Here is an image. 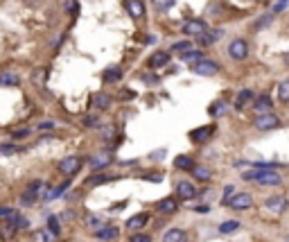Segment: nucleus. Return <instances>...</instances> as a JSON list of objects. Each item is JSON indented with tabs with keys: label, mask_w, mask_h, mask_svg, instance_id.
Returning a JSON list of instances; mask_svg holds the SVG:
<instances>
[{
	"label": "nucleus",
	"mask_w": 289,
	"mask_h": 242,
	"mask_svg": "<svg viewBox=\"0 0 289 242\" xmlns=\"http://www.w3.org/2000/svg\"><path fill=\"white\" fill-rule=\"evenodd\" d=\"M244 181H258V186H280L283 177L276 170H251L242 174Z\"/></svg>",
	"instance_id": "1"
},
{
	"label": "nucleus",
	"mask_w": 289,
	"mask_h": 242,
	"mask_svg": "<svg viewBox=\"0 0 289 242\" xmlns=\"http://www.w3.org/2000/svg\"><path fill=\"white\" fill-rule=\"evenodd\" d=\"M224 206L230 208V211H248L253 206V195L251 193H235L230 199L224 201Z\"/></svg>",
	"instance_id": "2"
},
{
	"label": "nucleus",
	"mask_w": 289,
	"mask_h": 242,
	"mask_svg": "<svg viewBox=\"0 0 289 242\" xmlns=\"http://www.w3.org/2000/svg\"><path fill=\"white\" fill-rule=\"evenodd\" d=\"M43 195V181H32L30 186H27V190H25L23 195H21V206H34L36 201L41 199Z\"/></svg>",
	"instance_id": "3"
},
{
	"label": "nucleus",
	"mask_w": 289,
	"mask_h": 242,
	"mask_svg": "<svg viewBox=\"0 0 289 242\" xmlns=\"http://www.w3.org/2000/svg\"><path fill=\"white\" fill-rule=\"evenodd\" d=\"M253 127L258 131H273L280 127V118H278L276 113H260V116H255L253 120Z\"/></svg>",
	"instance_id": "4"
},
{
	"label": "nucleus",
	"mask_w": 289,
	"mask_h": 242,
	"mask_svg": "<svg viewBox=\"0 0 289 242\" xmlns=\"http://www.w3.org/2000/svg\"><path fill=\"white\" fill-rule=\"evenodd\" d=\"M79 170H82V159H79L77 154L66 156V159L59 161V172L64 174V177H75Z\"/></svg>",
	"instance_id": "5"
},
{
	"label": "nucleus",
	"mask_w": 289,
	"mask_h": 242,
	"mask_svg": "<svg viewBox=\"0 0 289 242\" xmlns=\"http://www.w3.org/2000/svg\"><path fill=\"white\" fill-rule=\"evenodd\" d=\"M190 71L195 73V75H199V77H215L219 73V64L217 61H213V59H203V61H199L197 66H192Z\"/></svg>",
	"instance_id": "6"
},
{
	"label": "nucleus",
	"mask_w": 289,
	"mask_h": 242,
	"mask_svg": "<svg viewBox=\"0 0 289 242\" xmlns=\"http://www.w3.org/2000/svg\"><path fill=\"white\" fill-rule=\"evenodd\" d=\"M228 57L235 61H244L248 57V43L244 39H233L228 46Z\"/></svg>",
	"instance_id": "7"
},
{
	"label": "nucleus",
	"mask_w": 289,
	"mask_h": 242,
	"mask_svg": "<svg viewBox=\"0 0 289 242\" xmlns=\"http://www.w3.org/2000/svg\"><path fill=\"white\" fill-rule=\"evenodd\" d=\"M206 32H208L206 21H199V18H192V21H188V23L183 25V34H188L190 39H199Z\"/></svg>",
	"instance_id": "8"
},
{
	"label": "nucleus",
	"mask_w": 289,
	"mask_h": 242,
	"mask_svg": "<svg viewBox=\"0 0 289 242\" xmlns=\"http://www.w3.org/2000/svg\"><path fill=\"white\" fill-rule=\"evenodd\" d=\"M197 195H199V190H197L195 183H190V181H178L177 183V199L192 201Z\"/></svg>",
	"instance_id": "9"
},
{
	"label": "nucleus",
	"mask_w": 289,
	"mask_h": 242,
	"mask_svg": "<svg viewBox=\"0 0 289 242\" xmlns=\"http://www.w3.org/2000/svg\"><path fill=\"white\" fill-rule=\"evenodd\" d=\"M287 206H289V201H287V197H283V195H273V197H269V199L265 201V208H267V211L276 213V215L285 213V211H287Z\"/></svg>",
	"instance_id": "10"
},
{
	"label": "nucleus",
	"mask_w": 289,
	"mask_h": 242,
	"mask_svg": "<svg viewBox=\"0 0 289 242\" xmlns=\"http://www.w3.org/2000/svg\"><path fill=\"white\" fill-rule=\"evenodd\" d=\"M215 129H217L215 124H206V127H199V129H192V131H190V141H192V143H197V145H201V143H206L208 138L213 136V134H215Z\"/></svg>",
	"instance_id": "11"
},
{
	"label": "nucleus",
	"mask_w": 289,
	"mask_h": 242,
	"mask_svg": "<svg viewBox=\"0 0 289 242\" xmlns=\"http://www.w3.org/2000/svg\"><path fill=\"white\" fill-rule=\"evenodd\" d=\"M115 238H120V229L118 226H102V229L95 231V240H100V242H113Z\"/></svg>",
	"instance_id": "12"
},
{
	"label": "nucleus",
	"mask_w": 289,
	"mask_h": 242,
	"mask_svg": "<svg viewBox=\"0 0 289 242\" xmlns=\"http://www.w3.org/2000/svg\"><path fill=\"white\" fill-rule=\"evenodd\" d=\"M124 9L129 12L131 18H136V21L145 18V2L142 0H124Z\"/></svg>",
	"instance_id": "13"
},
{
	"label": "nucleus",
	"mask_w": 289,
	"mask_h": 242,
	"mask_svg": "<svg viewBox=\"0 0 289 242\" xmlns=\"http://www.w3.org/2000/svg\"><path fill=\"white\" fill-rule=\"evenodd\" d=\"M190 174H192V179H195V181H201V183H208V181H210V177H213L210 168L201 166V163H195V166L190 168Z\"/></svg>",
	"instance_id": "14"
},
{
	"label": "nucleus",
	"mask_w": 289,
	"mask_h": 242,
	"mask_svg": "<svg viewBox=\"0 0 289 242\" xmlns=\"http://www.w3.org/2000/svg\"><path fill=\"white\" fill-rule=\"evenodd\" d=\"M149 68L152 71H158V68H163V66L170 64V52H165V50H158V52H154L152 57H149Z\"/></svg>",
	"instance_id": "15"
},
{
	"label": "nucleus",
	"mask_w": 289,
	"mask_h": 242,
	"mask_svg": "<svg viewBox=\"0 0 289 242\" xmlns=\"http://www.w3.org/2000/svg\"><path fill=\"white\" fill-rule=\"evenodd\" d=\"M271 106H273V102H271V97H269L267 93L258 95V97L253 100V111L258 113V116H260V113H269V111H271Z\"/></svg>",
	"instance_id": "16"
},
{
	"label": "nucleus",
	"mask_w": 289,
	"mask_h": 242,
	"mask_svg": "<svg viewBox=\"0 0 289 242\" xmlns=\"http://www.w3.org/2000/svg\"><path fill=\"white\" fill-rule=\"evenodd\" d=\"M113 163V156L109 152H102V154H95L93 159H90V168H93L95 172L97 170H104V168H109Z\"/></svg>",
	"instance_id": "17"
},
{
	"label": "nucleus",
	"mask_w": 289,
	"mask_h": 242,
	"mask_svg": "<svg viewBox=\"0 0 289 242\" xmlns=\"http://www.w3.org/2000/svg\"><path fill=\"white\" fill-rule=\"evenodd\" d=\"M156 211L163 213V215H172V213L178 211V201L174 199V197H165V199H160L158 204H156Z\"/></svg>",
	"instance_id": "18"
},
{
	"label": "nucleus",
	"mask_w": 289,
	"mask_h": 242,
	"mask_svg": "<svg viewBox=\"0 0 289 242\" xmlns=\"http://www.w3.org/2000/svg\"><path fill=\"white\" fill-rule=\"evenodd\" d=\"M163 242H188V233L183 229H177V226H172L163 233Z\"/></svg>",
	"instance_id": "19"
},
{
	"label": "nucleus",
	"mask_w": 289,
	"mask_h": 242,
	"mask_svg": "<svg viewBox=\"0 0 289 242\" xmlns=\"http://www.w3.org/2000/svg\"><path fill=\"white\" fill-rule=\"evenodd\" d=\"M149 222V213H138V215H133V218L127 219V229L129 231H138L142 229V226Z\"/></svg>",
	"instance_id": "20"
},
{
	"label": "nucleus",
	"mask_w": 289,
	"mask_h": 242,
	"mask_svg": "<svg viewBox=\"0 0 289 242\" xmlns=\"http://www.w3.org/2000/svg\"><path fill=\"white\" fill-rule=\"evenodd\" d=\"M251 102H253V91L244 89V91H240V93H237V97H235V109H237V111H242L244 106L251 104Z\"/></svg>",
	"instance_id": "21"
},
{
	"label": "nucleus",
	"mask_w": 289,
	"mask_h": 242,
	"mask_svg": "<svg viewBox=\"0 0 289 242\" xmlns=\"http://www.w3.org/2000/svg\"><path fill=\"white\" fill-rule=\"evenodd\" d=\"M107 84H115L122 79V68L120 66H109L107 71H104V77H102Z\"/></svg>",
	"instance_id": "22"
},
{
	"label": "nucleus",
	"mask_w": 289,
	"mask_h": 242,
	"mask_svg": "<svg viewBox=\"0 0 289 242\" xmlns=\"http://www.w3.org/2000/svg\"><path fill=\"white\" fill-rule=\"evenodd\" d=\"M222 36H224V32L222 30H208L203 36H199V43L201 46H215Z\"/></svg>",
	"instance_id": "23"
},
{
	"label": "nucleus",
	"mask_w": 289,
	"mask_h": 242,
	"mask_svg": "<svg viewBox=\"0 0 289 242\" xmlns=\"http://www.w3.org/2000/svg\"><path fill=\"white\" fill-rule=\"evenodd\" d=\"M181 59H183V64H188L190 68H192V66H197L199 61H203V59H206V54H203V52H199V50H190V52H185V54H183Z\"/></svg>",
	"instance_id": "24"
},
{
	"label": "nucleus",
	"mask_w": 289,
	"mask_h": 242,
	"mask_svg": "<svg viewBox=\"0 0 289 242\" xmlns=\"http://www.w3.org/2000/svg\"><path fill=\"white\" fill-rule=\"evenodd\" d=\"M226 109H228V102H226V100H217V102H213V104L208 106V113H210L213 118H219V116H224V113H226Z\"/></svg>",
	"instance_id": "25"
},
{
	"label": "nucleus",
	"mask_w": 289,
	"mask_h": 242,
	"mask_svg": "<svg viewBox=\"0 0 289 242\" xmlns=\"http://www.w3.org/2000/svg\"><path fill=\"white\" fill-rule=\"evenodd\" d=\"M21 77L16 73H0V86H18Z\"/></svg>",
	"instance_id": "26"
},
{
	"label": "nucleus",
	"mask_w": 289,
	"mask_h": 242,
	"mask_svg": "<svg viewBox=\"0 0 289 242\" xmlns=\"http://www.w3.org/2000/svg\"><path fill=\"white\" fill-rule=\"evenodd\" d=\"M195 166V163H192V159H190V156H185V154H178L177 159H174V168H177V170H188L190 172V168Z\"/></svg>",
	"instance_id": "27"
},
{
	"label": "nucleus",
	"mask_w": 289,
	"mask_h": 242,
	"mask_svg": "<svg viewBox=\"0 0 289 242\" xmlns=\"http://www.w3.org/2000/svg\"><path fill=\"white\" fill-rule=\"evenodd\" d=\"M93 104L100 109V111H107L109 106H111V97H109L107 93H97L95 95V100H93Z\"/></svg>",
	"instance_id": "28"
},
{
	"label": "nucleus",
	"mask_w": 289,
	"mask_h": 242,
	"mask_svg": "<svg viewBox=\"0 0 289 242\" xmlns=\"http://www.w3.org/2000/svg\"><path fill=\"white\" fill-rule=\"evenodd\" d=\"M113 174H93V177L86 181V186H102V183H109V181H113Z\"/></svg>",
	"instance_id": "29"
},
{
	"label": "nucleus",
	"mask_w": 289,
	"mask_h": 242,
	"mask_svg": "<svg viewBox=\"0 0 289 242\" xmlns=\"http://www.w3.org/2000/svg\"><path fill=\"white\" fill-rule=\"evenodd\" d=\"M32 242H54V236L47 229H41V231H36L34 236H32Z\"/></svg>",
	"instance_id": "30"
},
{
	"label": "nucleus",
	"mask_w": 289,
	"mask_h": 242,
	"mask_svg": "<svg viewBox=\"0 0 289 242\" xmlns=\"http://www.w3.org/2000/svg\"><path fill=\"white\" fill-rule=\"evenodd\" d=\"M86 226H89V229H93V231H97V229H102V226H107V222H104V218L89 215V218H86Z\"/></svg>",
	"instance_id": "31"
},
{
	"label": "nucleus",
	"mask_w": 289,
	"mask_h": 242,
	"mask_svg": "<svg viewBox=\"0 0 289 242\" xmlns=\"http://www.w3.org/2000/svg\"><path fill=\"white\" fill-rule=\"evenodd\" d=\"M190 50H192V39H185V41L174 43L170 52H183V54H185V52H190Z\"/></svg>",
	"instance_id": "32"
},
{
	"label": "nucleus",
	"mask_w": 289,
	"mask_h": 242,
	"mask_svg": "<svg viewBox=\"0 0 289 242\" xmlns=\"http://www.w3.org/2000/svg\"><path fill=\"white\" fill-rule=\"evenodd\" d=\"M278 100L280 102H289V79L278 84Z\"/></svg>",
	"instance_id": "33"
},
{
	"label": "nucleus",
	"mask_w": 289,
	"mask_h": 242,
	"mask_svg": "<svg viewBox=\"0 0 289 242\" xmlns=\"http://www.w3.org/2000/svg\"><path fill=\"white\" fill-rule=\"evenodd\" d=\"M47 231H50L52 236H59V218H57V215H50V218H47Z\"/></svg>",
	"instance_id": "34"
},
{
	"label": "nucleus",
	"mask_w": 289,
	"mask_h": 242,
	"mask_svg": "<svg viewBox=\"0 0 289 242\" xmlns=\"http://www.w3.org/2000/svg\"><path fill=\"white\" fill-rule=\"evenodd\" d=\"M240 229V222H235V219H233V222H222V224H219V233H233V231H237Z\"/></svg>",
	"instance_id": "35"
},
{
	"label": "nucleus",
	"mask_w": 289,
	"mask_h": 242,
	"mask_svg": "<svg viewBox=\"0 0 289 242\" xmlns=\"http://www.w3.org/2000/svg\"><path fill=\"white\" fill-rule=\"evenodd\" d=\"M21 149L23 147H18V145H12V143H9V145H0V154H16V152H21Z\"/></svg>",
	"instance_id": "36"
},
{
	"label": "nucleus",
	"mask_w": 289,
	"mask_h": 242,
	"mask_svg": "<svg viewBox=\"0 0 289 242\" xmlns=\"http://www.w3.org/2000/svg\"><path fill=\"white\" fill-rule=\"evenodd\" d=\"M102 138H104V141H107V143H111L113 138H115V129H113L111 124H109V127H104V129H102Z\"/></svg>",
	"instance_id": "37"
},
{
	"label": "nucleus",
	"mask_w": 289,
	"mask_h": 242,
	"mask_svg": "<svg viewBox=\"0 0 289 242\" xmlns=\"http://www.w3.org/2000/svg\"><path fill=\"white\" fill-rule=\"evenodd\" d=\"M131 242H152V236H149V233H133V236H131Z\"/></svg>",
	"instance_id": "38"
},
{
	"label": "nucleus",
	"mask_w": 289,
	"mask_h": 242,
	"mask_svg": "<svg viewBox=\"0 0 289 242\" xmlns=\"http://www.w3.org/2000/svg\"><path fill=\"white\" fill-rule=\"evenodd\" d=\"M14 215H18L14 208H9V206H0V218H5V219H9V218H14Z\"/></svg>",
	"instance_id": "39"
},
{
	"label": "nucleus",
	"mask_w": 289,
	"mask_h": 242,
	"mask_svg": "<svg viewBox=\"0 0 289 242\" xmlns=\"http://www.w3.org/2000/svg\"><path fill=\"white\" fill-rule=\"evenodd\" d=\"M233 195H235V190H233V186H226V188H224V195H222V204H224L226 199H230Z\"/></svg>",
	"instance_id": "40"
},
{
	"label": "nucleus",
	"mask_w": 289,
	"mask_h": 242,
	"mask_svg": "<svg viewBox=\"0 0 289 242\" xmlns=\"http://www.w3.org/2000/svg\"><path fill=\"white\" fill-rule=\"evenodd\" d=\"M32 134V129H18V131H14V138H27Z\"/></svg>",
	"instance_id": "41"
},
{
	"label": "nucleus",
	"mask_w": 289,
	"mask_h": 242,
	"mask_svg": "<svg viewBox=\"0 0 289 242\" xmlns=\"http://www.w3.org/2000/svg\"><path fill=\"white\" fill-rule=\"evenodd\" d=\"M142 82H147V84H158L160 79H158V77H152V73H147V75L142 77Z\"/></svg>",
	"instance_id": "42"
},
{
	"label": "nucleus",
	"mask_w": 289,
	"mask_h": 242,
	"mask_svg": "<svg viewBox=\"0 0 289 242\" xmlns=\"http://www.w3.org/2000/svg\"><path fill=\"white\" fill-rule=\"evenodd\" d=\"M66 9L75 14V12H77V2H75V0H68V5H66Z\"/></svg>",
	"instance_id": "43"
},
{
	"label": "nucleus",
	"mask_w": 289,
	"mask_h": 242,
	"mask_svg": "<svg viewBox=\"0 0 289 242\" xmlns=\"http://www.w3.org/2000/svg\"><path fill=\"white\" fill-rule=\"evenodd\" d=\"M122 100H131V97H133V91H129V89H127V91H122Z\"/></svg>",
	"instance_id": "44"
},
{
	"label": "nucleus",
	"mask_w": 289,
	"mask_h": 242,
	"mask_svg": "<svg viewBox=\"0 0 289 242\" xmlns=\"http://www.w3.org/2000/svg\"><path fill=\"white\" fill-rule=\"evenodd\" d=\"M197 213H210V206H197Z\"/></svg>",
	"instance_id": "45"
},
{
	"label": "nucleus",
	"mask_w": 289,
	"mask_h": 242,
	"mask_svg": "<svg viewBox=\"0 0 289 242\" xmlns=\"http://www.w3.org/2000/svg\"><path fill=\"white\" fill-rule=\"evenodd\" d=\"M86 124H89V127H93V124H97V120H95V118H86Z\"/></svg>",
	"instance_id": "46"
},
{
	"label": "nucleus",
	"mask_w": 289,
	"mask_h": 242,
	"mask_svg": "<svg viewBox=\"0 0 289 242\" xmlns=\"http://www.w3.org/2000/svg\"><path fill=\"white\" fill-rule=\"evenodd\" d=\"M156 41H158V39H156L154 34H149V36H147V43H156Z\"/></svg>",
	"instance_id": "47"
},
{
	"label": "nucleus",
	"mask_w": 289,
	"mask_h": 242,
	"mask_svg": "<svg viewBox=\"0 0 289 242\" xmlns=\"http://www.w3.org/2000/svg\"><path fill=\"white\" fill-rule=\"evenodd\" d=\"M285 64H289V52H287V54H285Z\"/></svg>",
	"instance_id": "48"
},
{
	"label": "nucleus",
	"mask_w": 289,
	"mask_h": 242,
	"mask_svg": "<svg viewBox=\"0 0 289 242\" xmlns=\"http://www.w3.org/2000/svg\"><path fill=\"white\" fill-rule=\"evenodd\" d=\"M287 242H289V236H287Z\"/></svg>",
	"instance_id": "49"
}]
</instances>
